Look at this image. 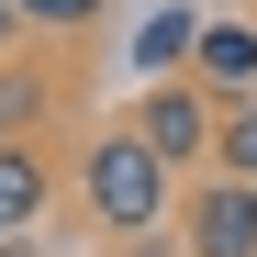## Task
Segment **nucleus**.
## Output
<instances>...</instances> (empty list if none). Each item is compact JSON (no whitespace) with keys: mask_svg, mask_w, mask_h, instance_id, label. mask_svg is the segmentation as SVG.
<instances>
[{"mask_svg":"<svg viewBox=\"0 0 257 257\" xmlns=\"http://www.w3.org/2000/svg\"><path fill=\"white\" fill-rule=\"evenodd\" d=\"M190 45H201V23H190V12H157V23L135 34V67H146V78H179Z\"/></svg>","mask_w":257,"mask_h":257,"instance_id":"423d86ee","label":"nucleus"},{"mask_svg":"<svg viewBox=\"0 0 257 257\" xmlns=\"http://www.w3.org/2000/svg\"><path fill=\"white\" fill-rule=\"evenodd\" d=\"M23 23H45V34H90L101 23V0H12Z\"/></svg>","mask_w":257,"mask_h":257,"instance_id":"6e6552de","label":"nucleus"},{"mask_svg":"<svg viewBox=\"0 0 257 257\" xmlns=\"http://www.w3.org/2000/svg\"><path fill=\"white\" fill-rule=\"evenodd\" d=\"M190 78H201L212 101H246V90H257V23H201Z\"/></svg>","mask_w":257,"mask_h":257,"instance_id":"20e7f679","label":"nucleus"},{"mask_svg":"<svg viewBox=\"0 0 257 257\" xmlns=\"http://www.w3.org/2000/svg\"><path fill=\"white\" fill-rule=\"evenodd\" d=\"M0 257H23V235H0Z\"/></svg>","mask_w":257,"mask_h":257,"instance_id":"9d476101","label":"nucleus"},{"mask_svg":"<svg viewBox=\"0 0 257 257\" xmlns=\"http://www.w3.org/2000/svg\"><path fill=\"white\" fill-rule=\"evenodd\" d=\"M190 257H257V190L235 168H212L190 190Z\"/></svg>","mask_w":257,"mask_h":257,"instance_id":"7ed1b4c3","label":"nucleus"},{"mask_svg":"<svg viewBox=\"0 0 257 257\" xmlns=\"http://www.w3.org/2000/svg\"><path fill=\"white\" fill-rule=\"evenodd\" d=\"M12 23H23V12H12V0H0V34H12Z\"/></svg>","mask_w":257,"mask_h":257,"instance_id":"1a4fd4ad","label":"nucleus"},{"mask_svg":"<svg viewBox=\"0 0 257 257\" xmlns=\"http://www.w3.org/2000/svg\"><path fill=\"white\" fill-rule=\"evenodd\" d=\"M0 146H12V112H0Z\"/></svg>","mask_w":257,"mask_h":257,"instance_id":"9b49d317","label":"nucleus"},{"mask_svg":"<svg viewBox=\"0 0 257 257\" xmlns=\"http://www.w3.org/2000/svg\"><path fill=\"white\" fill-rule=\"evenodd\" d=\"M168 190H179V168H168L135 123H123V135H101L90 157H78V201H90L112 235H146L157 212H168Z\"/></svg>","mask_w":257,"mask_h":257,"instance_id":"f257e3e1","label":"nucleus"},{"mask_svg":"<svg viewBox=\"0 0 257 257\" xmlns=\"http://www.w3.org/2000/svg\"><path fill=\"white\" fill-rule=\"evenodd\" d=\"M212 112H224V101H212L201 78H157V90L135 101V135H146L168 168H212Z\"/></svg>","mask_w":257,"mask_h":257,"instance_id":"f03ea898","label":"nucleus"},{"mask_svg":"<svg viewBox=\"0 0 257 257\" xmlns=\"http://www.w3.org/2000/svg\"><path fill=\"white\" fill-rule=\"evenodd\" d=\"M212 168H235V179L257 190V90H246V101H224V112H212Z\"/></svg>","mask_w":257,"mask_h":257,"instance_id":"0eeeda50","label":"nucleus"},{"mask_svg":"<svg viewBox=\"0 0 257 257\" xmlns=\"http://www.w3.org/2000/svg\"><path fill=\"white\" fill-rule=\"evenodd\" d=\"M45 157L34 146H0V235H34V212H45Z\"/></svg>","mask_w":257,"mask_h":257,"instance_id":"39448f33","label":"nucleus"}]
</instances>
